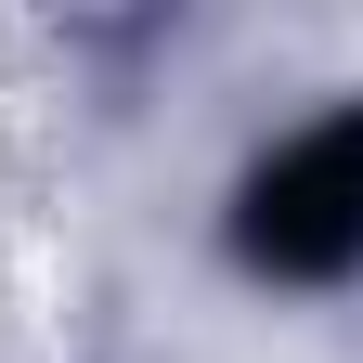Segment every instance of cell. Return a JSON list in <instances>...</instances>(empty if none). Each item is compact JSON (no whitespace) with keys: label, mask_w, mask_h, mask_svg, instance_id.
Returning a JSON list of instances; mask_svg holds the SVG:
<instances>
[{"label":"cell","mask_w":363,"mask_h":363,"mask_svg":"<svg viewBox=\"0 0 363 363\" xmlns=\"http://www.w3.org/2000/svg\"><path fill=\"white\" fill-rule=\"evenodd\" d=\"M220 247L247 286H363V91H325L286 130H259L234 195H220Z\"/></svg>","instance_id":"cell-1"}]
</instances>
